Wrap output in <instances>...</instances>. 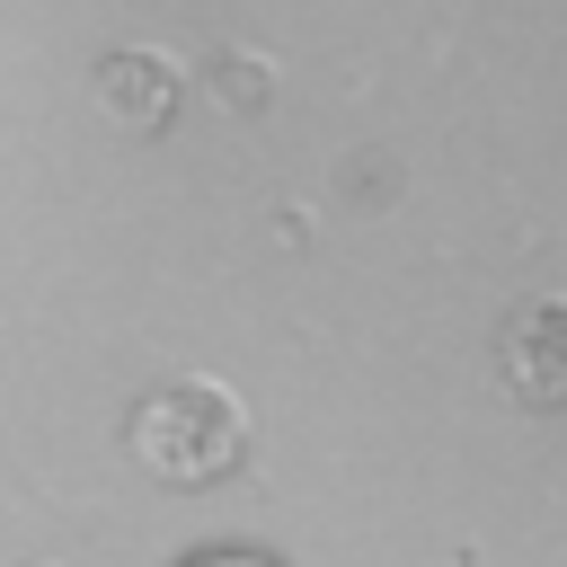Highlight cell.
I'll return each mask as SVG.
<instances>
[{
    "mask_svg": "<svg viewBox=\"0 0 567 567\" xmlns=\"http://www.w3.org/2000/svg\"><path fill=\"white\" fill-rule=\"evenodd\" d=\"M558 328H567L558 292H532V301L505 319L496 354H505V372H514V390H523V399H558V390H567V363H558Z\"/></svg>",
    "mask_w": 567,
    "mask_h": 567,
    "instance_id": "2",
    "label": "cell"
},
{
    "mask_svg": "<svg viewBox=\"0 0 567 567\" xmlns=\"http://www.w3.org/2000/svg\"><path fill=\"white\" fill-rule=\"evenodd\" d=\"M124 443H133V461H142L151 478L204 487V478H221V470L239 461V443H248V399H239L221 372H177V381H159V390L133 399Z\"/></svg>",
    "mask_w": 567,
    "mask_h": 567,
    "instance_id": "1",
    "label": "cell"
},
{
    "mask_svg": "<svg viewBox=\"0 0 567 567\" xmlns=\"http://www.w3.org/2000/svg\"><path fill=\"white\" fill-rule=\"evenodd\" d=\"M186 567H275V558H257V549H204V558H186Z\"/></svg>",
    "mask_w": 567,
    "mask_h": 567,
    "instance_id": "4",
    "label": "cell"
},
{
    "mask_svg": "<svg viewBox=\"0 0 567 567\" xmlns=\"http://www.w3.org/2000/svg\"><path fill=\"white\" fill-rule=\"evenodd\" d=\"M35 567H62V558H35Z\"/></svg>",
    "mask_w": 567,
    "mask_h": 567,
    "instance_id": "5",
    "label": "cell"
},
{
    "mask_svg": "<svg viewBox=\"0 0 567 567\" xmlns=\"http://www.w3.org/2000/svg\"><path fill=\"white\" fill-rule=\"evenodd\" d=\"M97 97H106V115L115 124H142V133H159L168 124V106H177V62L168 53H106L97 62Z\"/></svg>",
    "mask_w": 567,
    "mask_h": 567,
    "instance_id": "3",
    "label": "cell"
}]
</instances>
